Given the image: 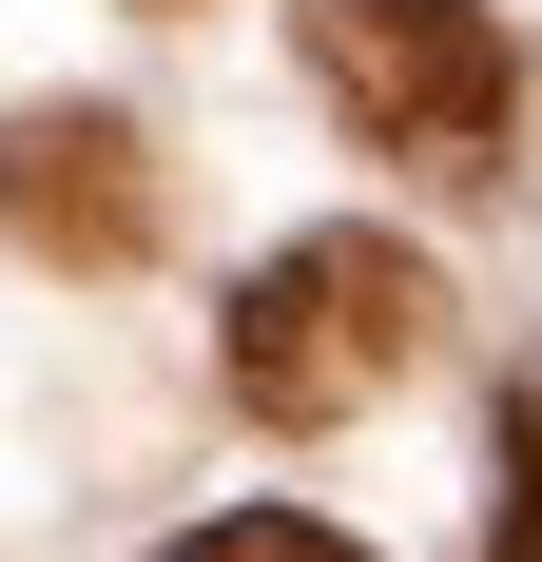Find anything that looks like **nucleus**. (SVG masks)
<instances>
[{
	"label": "nucleus",
	"mask_w": 542,
	"mask_h": 562,
	"mask_svg": "<svg viewBox=\"0 0 542 562\" xmlns=\"http://www.w3.org/2000/svg\"><path fill=\"white\" fill-rule=\"evenodd\" d=\"M156 562H369L349 524H291V505H233V524H194V543H156Z\"/></svg>",
	"instance_id": "20e7f679"
},
{
	"label": "nucleus",
	"mask_w": 542,
	"mask_h": 562,
	"mask_svg": "<svg viewBox=\"0 0 542 562\" xmlns=\"http://www.w3.org/2000/svg\"><path fill=\"white\" fill-rule=\"evenodd\" d=\"M0 233H20L39 272H136V252H156V156H136V116H20V136H0Z\"/></svg>",
	"instance_id": "7ed1b4c3"
},
{
	"label": "nucleus",
	"mask_w": 542,
	"mask_h": 562,
	"mask_svg": "<svg viewBox=\"0 0 542 562\" xmlns=\"http://www.w3.org/2000/svg\"><path fill=\"white\" fill-rule=\"evenodd\" d=\"M485 562H542V389H504V543Z\"/></svg>",
	"instance_id": "39448f33"
},
{
	"label": "nucleus",
	"mask_w": 542,
	"mask_h": 562,
	"mask_svg": "<svg viewBox=\"0 0 542 562\" xmlns=\"http://www.w3.org/2000/svg\"><path fill=\"white\" fill-rule=\"evenodd\" d=\"M310 78L369 116L387 156H485L523 116V40L485 0H310Z\"/></svg>",
	"instance_id": "f03ea898"
},
{
	"label": "nucleus",
	"mask_w": 542,
	"mask_h": 562,
	"mask_svg": "<svg viewBox=\"0 0 542 562\" xmlns=\"http://www.w3.org/2000/svg\"><path fill=\"white\" fill-rule=\"evenodd\" d=\"M427 349V272L387 252V233H291L252 291H233V407L252 427H349Z\"/></svg>",
	"instance_id": "f257e3e1"
}]
</instances>
